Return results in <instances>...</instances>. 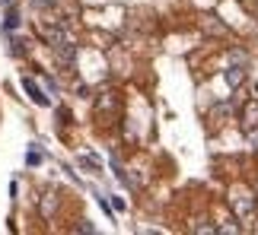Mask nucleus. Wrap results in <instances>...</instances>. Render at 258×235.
Segmentation results:
<instances>
[{
	"mask_svg": "<svg viewBox=\"0 0 258 235\" xmlns=\"http://www.w3.org/2000/svg\"><path fill=\"white\" fill-rule=\"evenodd\" d=\"M249 143H252V149H258V130L255 127H249Z\"/></svg>",
	"mask_w": 258,
	"mask_h": 235,
	"instance_id": "obj_6",
	"label": "nucleus"
},
{
	"mask_svg": "<svg viewBox=\"0 0 258 235\" xmlns=\"http://www.w3.org/2000/svg\"><path fill=\"white\" fill-rule=\"evenodd\" d=\"M233 210H236V216L255 213V197H252V191H236V194H233Z\"/></svg>",
	"mask_w": 258,
	"mask_h": 235,
	"instance_id": "obj_1",
	"label": "nucleus"
},
{
	"mask_svg": "<svg viewBox=\"0 0 258 235\" xmlns=\"http://www.w3.org/2000/svg\"><path fill=\"white\" fill-rule=\"evenodd\" d=\"M242 127H258V102H249V105L242 108Z\"/></svg>",
	"mask_w": 258,
	"mask_h": 235,
	"instance_id": "obj_3",
	"label": "nucleus"
},
{
	"mask_svg": "<svg viewBox=\"0 0 258 235\" xmlns=\"http://www.w3.org/2000/svg\"><path fill=\"white\" fill-rule=\"evenodd\" d=\"M16 26H20V16L10 10V16H7V29H16Z\"/></svg>",
	"mask_w": 258,
	"mask_h": 235,
	"instance_id": "obj_5",
	"label": "nucleus"
},
{
	"mask_svg": "<svg viewBox=\"0 0 258 235\" xmlns=\"http://www.w3.org/2000/svg\"><path fill=\"white\" fill-rule=\"evenodd\" d=\"M26 162H29V165H39V162H41V156H39V153H35V149H32V153L26 156Z\"/></svg>",
	"mask_w": 258,
	"mask_h": 235,
	"instance_id": "obj_7",
	"label": "nucleus"
},
{
	"mask_svg": "<svg viewBox=\"0 0 258 235\" xmlns=\"http://www.w3.org/2000/svg\"><path fill=\"white\" fill-rule=\"evenodd\" d=\"M226 83H230V86H239V83H242V67H230L226 70Z\"/></svg>",
	"mask_w": 258,
	"mask_h": 235,
	"instance_id": "obj_4",
	"label": "nucleus"
},
{
	"mask_svg": "<svg viewBox=\"0 0 258 235\" xmlns=\"http://www.w3.org/2000/svg\"><path fill=\"white\" fill-rule=\"evenodd\" d=\"M22 89H26V92H29V99H32L35 105H51V99H48V95L41 92V89L35 86L32 80H22Z\"/></svg>",
	"mask_w": 258,
	"mask_h": 235,
	"instance_id": "obj_2",
	"label": "nucleus"
},
{
	"mask_svg": "<svg viewBox=\"0 0 258 235\" xmlns=\"http://www.w3.org/2000/svg\"><path fill=\"white\" fill-rule=\"evenodd\" d=\"M226 114H230V108H226V105H223V108H217V111H214V118H217V121H223Z\"/></svg>",
	"mask_w": 258,
	"mask_h": 235,
	"instance_id": "obj_8",
	"label": "nucleus"
}]
</instances>
